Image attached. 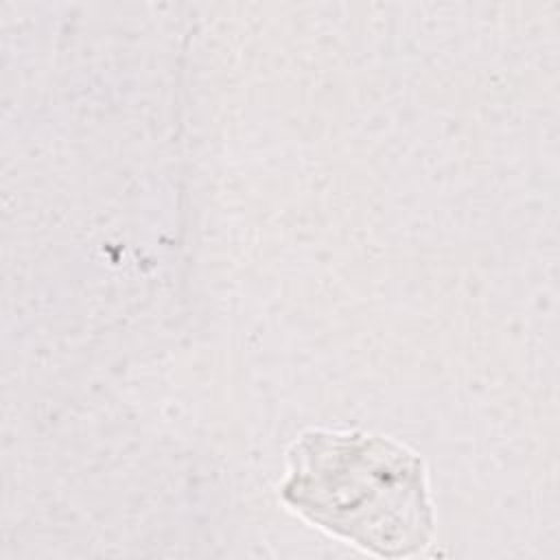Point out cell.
Masks as SVG:
<instances>
[{"label": "cell", "mask_w": 560, "mask_h": 560, "mask_svg": "<svg viewBox=\"0 0 560 560\" xmlns=\"http://www.w3.org/2000/svg\"><path fill=\"white\" fill-rule=\"evenodd\" d=\"M282 501L363 551L402 558L435 529L427 470L405 444L365 431L313 429L289 448Z\"/></svg>", "instance_id": "1"}]
</instances>
